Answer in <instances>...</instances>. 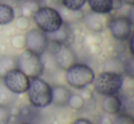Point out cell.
I'll return each mask as SVG.
<instances>
[{
	"label": "cell",
	"mask_w": 134,
	"mask_h": 124,
	"mask_svg": "<svg viewBox=\"0 0 134 124\" xmlns=\"http://www.w3.org/2000/svg\"><path fill=\"white\" fill-rule=\"evenodd\" d=\"M49 43L53 45V48H49L52 53L54 62L62 69L66 70L72 65L77 63V57L74 49L66 44H60L54 41L49 40Z\"/></svg>",
	"instance_id": "8992f818"
},
{
	"label": "cell",
	"mask_w": 134,
	"mask_h": 124,
	"mask_svg": "<svg viewBox=\"0 0 134 124\" xmlns=\"http://www.w3.org/2000/svg\"><path fill=\"white\" fill-rule=\"evenodd\" d=\"M130 50L131 55H133V35H131L130 37Z\"/></svg>",
	"instance_id": "484cf974"
},
{
	"label": "cell",
	"mask_w": 134,
	"mask_h": 124,
	"mask_svg": "<svg viewBox=\"0 0 134 124\" xmlns=\"http://www.w3.org/2000/svg\"><path fill=\"white\" fill-rule=\"evenodd\" d=\"M34 1H37V2H39V1H41V0H34Z\"/></svg>",
	"instance_id": "f1b7e54d"
},
{
	"label": "cell",
	"mask_w": 134,
	"mask_h": 124,
	"mask_svg": "<svg viewBox=\"0 0 134 124\" xmlns=\"http://www.w3.org/2000/svg\"><path fill=\"white\" fill-rule=\"evenodd\" d=\"M2 82L14 94H22L27 92L30 85V78L19 69H14L8 71L2 78Z\"/></svg>",
	"instance_id": "ba28073f"
},
{
	"label": "cell",
	"mask_w": 134,
	"mask_h": 124,
	"mask_svg": "<svg viewBox=\"0 0 134 124\" xmlns=\"http://www.w3.org/2000/svg\"><path fill=\"white\" fill-rule=\"evenodd\" d=\"M67 84L76 89H83L91 85L95 80V72L86 64L75 63L65 70Z\"/></svg>",
	"instance_id": "3957f363"
},
{
	"label": "cell",
	"mask_w": 134,
	"mask_h": 124,
	"mask_svg": "<svg viewBox=\"0 0 134 124\" xmlns=\"http://www.w3.org/2000/svg\"><path fill=\"white\" fill-rule=\"evenodd\" d=\"M122 4L128 5V6H133L134 5V0H119Z\"/></svg>",
	"instance_id": "4316f807"
},
{
	"label": "cell",
	"mask_w": 134,
	"mask_h": 124,
	"mask_svg": "<svg viewBox=\"0 0 134 124\" xmlns=\"http://www.w3.org/2000/svg\"><path fill=\"white\" fill-rule=\"evenodd\" d=\"M28 97L30 104L36 108H45L52 104V87L42 79H30Z\"/></svg>",
	"instance_id": "277c9868"
},
{
	"label": "cell",
	"mask_w": 134,
	"mask_h": 124,
	"mask_svg": "<svg viewBox=\"0 0 134 124\" xmlns=\"http://www.w3.org/2000/svg\"><path fill=\"white\" fill-rule=\"evenodd\" d=\"M49 39L47 34L39 28L29 30L24 36L25 49L32 52L38 56H41L48 48Z\"/></svg>",
	"instance_id": "52a82bcc"
},
{
	"label": "cell",
	"mask_w": 134,
	"mask_h": 124,
	"mask_svg": "<svg viewBox=\"0 0 134 124\" xmlns=\"http://www.w3.org/2000/svg\"><path fill=\"white\" fill-rule=\"evenodd\" d=\"M39 8V2L34 1V0H27L22 3L20 6L21 16H24L27 17H29L30 16H33Z\"/></svg>",
	"instance_id": "e0dca14e"
},
{
	"label": "cell",
	"mask_w": 134,
	"mask_h": 124,
	"mask_svg": "<svg viewBox=\"0 0 134 124\" xmlns=\"http://www.w3.org/2000/svg\"><path fill=\"white\" fill-rule=\"evenodd\" d=\"M16 94L9 90L6 86L2 83H0V106L2 107H8L15 101Z\"/></svg>",
	"instance_id": "2e32d148"
},
{
	"label": "cell",
	"mask_w": 134,
	"mask_h": 124,
	"mask_svg": "<svg viewBox=\"0 0 134 124\" xmlns=\"http://www.w3.org/2000/svg\"><path fill=\"white\" fill-rule=\"evenodd\" d=\"M10 119L9 108L0 106V124H8Z\"/></svg>",
	"instance_id": "603a6c76"
},
{
	"label": "cell",
	"mask_w": 134,
	"mask_h": 124,
	"mask_svg": "<svg viewBox=\"0 0 134 124\" xmlns=\"http://www.w3.org/2000/svg\"><path fill=\"white\" fill-rule=\"evenodd\" d=\"M112 124H134V119L127 113H117Z\"/></svg>",
	"instance_id": "44dd1931"
},
{
	"label": "cell",
	"mask_w": 134,
	"mask_h": 124,
	"mask_svg": "<svg viewBox=\"0 0 134 124\" xmlns=\"http://www.w3.org/2000/svg\"><path fill=\"white\" fill-rule=\"evenodd\" d=\"M108 28L112 37L119 41L128 40L132 35V22L128 17H112L108 21Z\"/></svg>",
	"instance_id": "9c48e42d"
},
{
	"label": "cell",
	"mask_w": 134,
	"mask_h": 124,
	"mask_svg": "<svg viewBox=\"0 0 134 124\" xmlns=\"http://www.w3.org/2000/svg\"><path fill=\"white\" fill-rule=\"evenodd\" d=\"M97 14H91L88 15V17L86 18V23L88 26V28L90 29H92L93 31H101L103 29V26L101 24L100 20L98 19V17H97Z\"/></svg>",
	"instance_id": "d6986e66"
},
{
	"label": "cell",
	"mask_w": 134,
	"mask_h": 124,
	"mask_svg": "<svg viewBox=\"0 0 134 124\" xmlns=\"http://www.w3.org/2000/svg\"><path fill=\"white\" fill-rule=\"evenodd\" d=\"M123 77L115 71H104L95 77L93 81L94 89L102 96L117 95L123 86Z\"/></svg>",
	"instance_id": "7a4b0ae2"
},
{
	"label": "cell",
	"mask_w": 134,
	"mask_h": 124,
	"mask_svg": "<svg viewBox=\"0 0 134 124\" xmlns=\"http://www.w3.org/2000/svg\"><path fill=\"white\" fill-rule=\"evenodd\" d=\"M84 104L85 101L82 96H80L78 94H73L72 93L69 98V100H68L67 106H69L73 109H81L84 107Z\"/></svg>",
	"instance_id": "ffe728a7"
},
{
	"label": "cell",
	"mask_w": 134,
	"mask_h": 124,
	"mask_svg": "<svg viewBox=\"0 0 134 124\" xmlns=\"http://www.w3.org/2000/svg\"><path fill=\"white\" fill-rule=\"evenodd\" d=\"M17 69V57L5 55L0 57V78H3L8 71Z\"/></svg>",
	"instance_id": "5bb4252c"
},
{
	"label": "cell",
	"mask_w": 134,
	"mask_h": 124,
	"mask_svg": "<svg viewBox=\"0 0 134 124\" xmlns=\"http://www.w3.org/2000/svg\"><path fill=\"white\" fill-rule=\"evenodd\" d=\"M63 8L71 11H80L86 3V0H61Z\"/></svg>",
	"instance_id": "ac0fdd59"
},
{
	"label": "cell",
	"mask_w": 134,
	"mask_h": 124,
	"mask_svg": "<svg viewBox=\"0 0 134 124\" xmlns=\"http://www.w3.org/2000/svg\"><path fill=\"white\" fill-rule=\"evenodd\" d=\"M72 36V33L70 31V29L67 28L66 24L63 23V26L59 28L56 32L52 34H48L47 37H48L49 40L54 41V42L60 43V44H66L69 45V38Z\"/></svg>",
	"instance_id": "4fadbf2b"
},
{
	"label": "cell",
	"mask_w": 134,
	"mask_h": 124,
	"mask_svg": "<svg viewBox=\"0 0 134 124\" xmlns=\"http://www.w3.org/2000/svg\"><path fill=\"white\" fill-rule=\"evenodd\" d=\"M101 108L108 114H117L121 109V100L117 95L104 96L101 101Z\"/></svg>",
	"instance_id": "7c38bea8"
},
{
	"label": "cell",
	"mask_w": 134,
	"mask_h": 124,
	"mask_svg": "<svg viewBox=\"0 0 134 124\" xmlns=\"http://www.w3.org/2000/svg\"><path fill=\"white\" fill-rule=\"evenodd\" d=\"M17 69L23 72L28 78H39L44 70V65L41 56L24 49L17 57Z\"/></svg>",
	"instance_id": "5b68a950"
},
{
	"label": "cell",
	"mask_w": 134,
	"mask_h": 124,
	"mask_svg": "<svg viewBox=\"0 0 134 124\" xmlns=\"http://www.w3.org/2000/svg\"><path fill=\"white\" fill-rule=\"evenodd\" d=\"M32 18L37 28L47 35L56 32L63 24L59 11L51 6H40Z\"/></svg>",
	"instance_id": "6da1fadb"
},
{
	"label": "cell",
	"mask_w": 134,
	"mask_h": 124,
	"mask_svg": "<svg viewBox=\"0 0 134 124\" xmlns=\"http://www.w3.org/2000/svg\"><path fill=\"white\" fill-rule=\"evenodd\" d=\"M15 19V11L9 5L0 4V25H8Z\"/></svg>",
	"instance_id": "9a60e30c"
},
{
	"label": "cell",
	"mask_w": 134,
	"mask_h": 124,
	"mask_svg": "<svg viewBox=\"0 0 134 124\" xmlns=\"http://www.w3.org/2000/svg\"><path fill=\"white\" fill-rule=\"evenodd\" d=\"M123 69L124 71L129 77L130 78H133L134 75V63H133V58L130 57V58L127 59L126 61L123 64Z\"/></svg>",
	"instance_id": "7402d4cb"
},
{
	"label": "cell",
	"mask_w": 134,
	"mask_h": 124,
	"mask_svg": "<svg viewBox=\"0 0 134 124\" xmlns=\"http://www.w3.org/2000/svg\"><path fill=\"white\" fill-rule=\"evenodd\" d=\"M30 25V20L29 17H24V16H19L17 17V23L16 26L17 28H19V29H26Z\"/></svg>",
	"instance_id": "cb8c5ba5"
},
{
	"label": "cell",
	"mask_w": 134,
	"mask_h": 124,
	"mask_svg": "<svg viewBox=\"0 0 134 124\" xmlns=\"http://www.w3.org/2000/svg\"><path fill=\"white\" fill-rule=\"evenodd\" d=\"M88 6L94 14L106 15L114 9V0H86Z\"/></svg>",
	"instance_id": "8fae6325"
},
{
	"label": "cell",
	"mask_w": 134,
	"mask_h": 124,
	"mask_svg": "<svg viewBox=\"0 0 134 124\" xmlns=\"http://www.w3.org/2000/svg\"><path fill=\"white\" fill-rule=\"evenodd\" d=\"M72 124H93L89 120L86 118H78V119H75Z\"/></svg>",
	"instance_id": "d4e9b609"
},
{
	"label": "cell",
	"mask_w": 134,
	"mask_h": 124,
	"mask_svg": "<svg viewBox=\"0 0 134 124\" xmlns=\"http://www.w3.org/2000/svg\"><path fill=\"white\" fill-rule=\"evenodd\" d=\"M19 124H30V123H26V122H22V123H19Z\"/></svg>",
	"instance_id": "83f0119b"
},
{
	"label": "cell",
	"mask_w": 134,
	"mask_h": 124,
	"mask_svg": "<svg viewBox=\"0 0 134 124\" xmlns=\"http://www.w3.org/2000/svg\"><path fill=\"white\" fill-rule=\"evenodd\" d=\"M72 92L69 89L63 85H55L52 87V104L57 107H65Z\"/></svg>",
	"instance_id": "30bf717a"
}]
</instances>
